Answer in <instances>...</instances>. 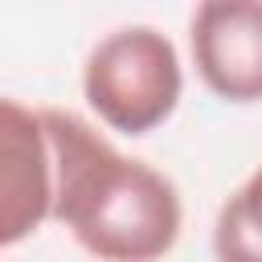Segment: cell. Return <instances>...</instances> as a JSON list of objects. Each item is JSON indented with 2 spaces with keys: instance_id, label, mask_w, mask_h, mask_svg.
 Masks as SVG:
<instances>
[{
  "instance_id": "obj_4",
  "label": "cell",
  "mask_w": 262,
  "mask_h": 262,
  "mask_svg": "<svg viewBox=\"0 0 262 262\" xmlns=\"http://www.w3.org/2000/svg\"><path fill=\"white\" fill-rule=\"evenodd\" d=\"M192 66L209 94L233 106L262 102V4L205 0L188 20Z\"/></svg>"
},
{
  "instance_id": "obj_5",
  "label": "cell",
  "mask_w": 262,
  "mask_h": 262,
  "mask_svg": "<svg viewBox=\"0 0 262 262\" xmlns=\"http://www.w3.org/2000/svg\"><path fill=\"white\" fill-rule=\"evenodd\" d=\"M213 258L217 262H262V164L217 209Z\"/></svg>"
},
{
  "instance_id": "obj_2",
  "label": "cell",
  "mask_w": 262,
  "mask_h": 262,
  "mask_svg": "<svg viewBox=\"0 0 262 262\" xmlns=\"http://www.w3.org/2000/svg\"><path fill=\"white\" fill-rule=\"evenodd\" d=\"M180 53L168 33L151 25H123L86 53L82 98L98 123L119 135H147L164 127L180 106Z\"/></svg>"
},
{
  "instance_id": "obj_1",
  "label": "cell",
  "mask_w": 262,
  "mask_h": 262,
  "mask_svg": "<svg viewBox=\"0 0 262 262\" xmlns=\"http://www.w3.org/2000/svg\"><path fill=\"white\" fill-rule=\"evenodd\" d=\"M53 147V221L98 262H160L176 250L184 209L176 184L123 156L74 111L41 106Z\"/></svg>"
},
{
  "instance_id": "obj_3",
  "label": "cell",
  "mask_w": 262,
  "mask_h": 262,
  "mask_svg": "<svg viewBox=\"0 0 262 262\" xmlns=\"http://www.w3.org/2000/svg\"><path fill=\"white\" fill-rule=\"evenodd\" d=\"M53 221V147L41 106L0 102V246Z\"/></svg>"
}]
</instances>
